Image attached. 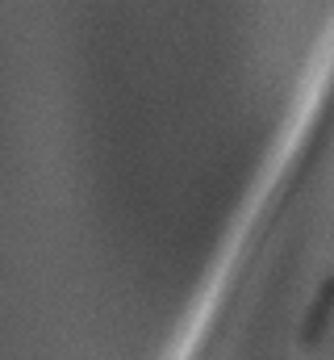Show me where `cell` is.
<instances>
[{"label":"cell","instance_id":"obj_1","mask_svg":"<svg viewBox=\"0 0 334 360\" xmlns=\"http://www.w3.org/2000/svg\"><path fill=\"white\" fill-rule=\"evenodd\" d=\"M330 314H334V276H326V281L318 285V293H314V302H309L301 327H297V344H301V348H318L322 335H326V327H330Z\"/></svg>","mask_w":334,"mask_h":360}]
</instances>
